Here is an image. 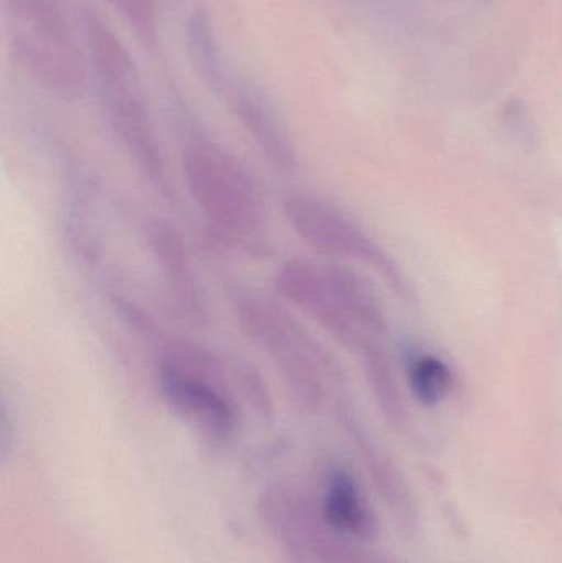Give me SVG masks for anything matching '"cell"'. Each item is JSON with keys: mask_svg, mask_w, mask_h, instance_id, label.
<instances>
[{"mask_svg": "<svg viewBox=\"0 0 562 563\" xmlns=\"http://www.w3.org/2000/svg\"><path fill=\"white\" fill-rule=\"evenodd\" d=\"M185 187L208 230L246 256L269 253V214L254 175L213 142H191L181 158Z\"/></svg>", "mask_w": 562, "mask_h": 563, "instance_id": "1", "label": "cell"}, {"mask_svg": "<svg viewBox=\"0 0 562 563\" xmlns=\"http://www.w3.org/2000/svg\"><path fill=\"white\" fill-rule=\"evenodd\" d=\"M277 294L323 330L360 353L379 344L386 321L368 282L349 267L323 261H287L274 276Z\"/></svg>", "mask_w": 562, "mask_h": 563, "instance_id": "2", "label": "cell"}, {"mask_svg": "<svg viewBox=\"0 0 562 563\" xmlns=\"http://www.w3.org/2000/svg\"><path fill=\"white\" fill-rule=\"evenodd\" d=\"M230 300L241 331L271 357L296 402L310 412L320 409L335 376L329 354L273 298L236 285Z\"/></svg>", "mask_w": 562, "mask_h": 563, "instance_id": "3", "label": "cell"}, {"mask_svg": "<svg viewBox=\"0 0 562 563\" xmlns=\"http://www.w3.org/2000/svg\"><path fill=\"white\" fill-rule=\"evenodd\" d=\"M157 367L162 399L211 442H227L238 427V407L218 361L187 341H172Z\"/></svg>", "mask_w": 562, "mask_h": 563, "instance_id": "4", "label": "cell"}, {"mask_svg": "<svg viewBox=\"0 0 562 563\" xmlns=\"http://www.w3.org/2000/svg\"><path fill=\"white\" fill-rule=\"evenodd\" d=\"M283 207L294 233L317 254L359 261L375 267L388 279L399 280L392 261L375 241L335 205L309 191H293L284 198Z\"/></svg>", "mask_w": 562, "mask_h": 563, "instance_id": "5", "label": "cell"}, {"mask_svg": "<svg viewBox=\"0 0 562 563\" xmlns=\"http://www.w3.org/2000/svg\"><path fill=\"white\" fill-rule=\"evenodd\" d=\"M118 52L121 49H118L114 43L112 45L114 65H109V59L102 55L104 56V65H101L104 68L101 78L102 95H104L109 121L139 172L147 178L155 190L170 198L174 195V188L170 185L157 135L152 128L147 109L135 91L134 82H131L128 63L124 62L122 53Z\"/></svg>", "mask_w": 562, "mask_h": 563, "instance_id": "6", "label": "cell"}, {"mask_svg": "<svg viewBox=\"0 0 562 563\" xmlns=\"http://www.w3.org/2000/svg\"><path fill=\"white\" fill-rule=\"evenodd\" d=\"M147 241L178 313L190 323L207 324V297L180 234L170 224L155 220L147 227Z\"/></svg>", "mask_w": 562, "mask_h": 563, "instance_id": "7", "label": "cell"}, {"mask_svg": "<svg viewBox=\"0 0 562 563\" xmlns=\"http://www.w3.org/2000/svg\"><path fill=\"white\" fill-rule=\"evenodd\" d=\"M322 518L327 528L339 534L352 536L360 541L378 538V521L359 485L346 470L330 473L323 496Z\"/></svg>", "mask_w": 562, "mask_h": 563, "instance_id": "8", "label": "cell"}, {"mask_svg": "<svg viewBox=\"0 0 562 563\" xmlns=\"http://www.w3.org/2000/svg\"><path fill=\"white\" fill-rule=\"evenodd\" d=\"M409 387L412 396L426 407L438 406L452 387V371L441 357L421 354L408 367Z\"/></svg>", "mask_w": 562, "mask_h": 563, "instance_id": "9", "label": "cell"}, {"mask_svg": "<svg viewBox=\"0 0 562 563\" xmlns=\"http://www.w3.org/2000/svg\"><path fill=\"white\" fill-rule=\"evenodd\" d=\"M362 356L363 363H365L366 376H368L370 384H372L373 393L378 397L379 406L393 422H401L405 409H403L401 397H399L398 386H396L395 377H393L388 357L383 353L379 344L363 351Z\"/></svg>", "mask_w": 562, "mask_h": 563, "instance_id": "10", "label": "cell"}, {"mask_svg": "<svg viewBox=\"0 0 562 563\" xmlns=\"http://www.w3.org/2000/svg\"><path fill=\"white\" fill-rule=\"evenodd\" d=\"M238 376H240L241 386H243L244 394H246L250 402L253 400L254 407L260 410L261 416H269L273 412L269 389H267L266 383H264L257 369H254L250 364H244L238 371Z\"/></svg>", "mask_w": 562, "mask_h": 563, "instance_id": "11", "label": "cell"}, {"mask_svg": "<svg viewBox=\"0 0 562 563\" xmlns=\"http://www.w3.org/2000/svg\"><path fill=\"white\" fill-rule=\"evenodd\" d=\"M119 3V0H115ZM121 7L129 15H134L139 23H145V13L151 12L148 0H121Z\"/></svg>", "mask_w": 562, "mask_h": 563, "instance_id": "12", "label": "cell"}]
</instances>
